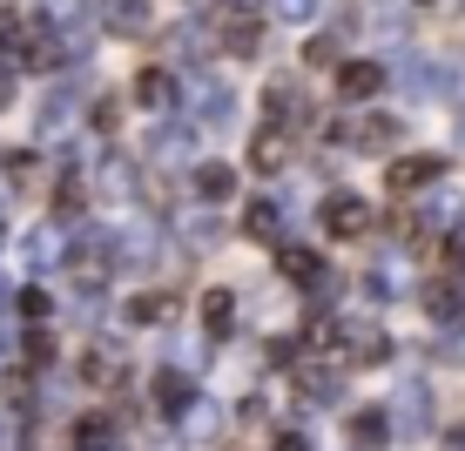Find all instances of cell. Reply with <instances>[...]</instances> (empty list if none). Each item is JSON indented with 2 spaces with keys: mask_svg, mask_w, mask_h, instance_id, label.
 Masks as SVG:
<instances>
[{
  "mask_svg": "<svg viewBox=\"0 0 465 451\" xmlns=\"http://www.w3.org/2000/svg\"><path fill=\"white\" fill-rule=\"evenodd\" d=\"M439 175H445V155H398L384 182H391V196H419V189L439 182Z\"/></svg>",
  "mask_w": 465,
  "mask_h": 451,
  "instance_id": "cell-1",
  "label": "cell"
},
{
  "mask_svg": "<svg viewBox=\"0 0 465 451\" xmlns=\"http://www.w3.org/2000/svg\"><path fill=\"white\" fill-rule=\"evenodd\" d=\"M324 236H371V202H358V196H331L324 202Z\"/></svg>",
  "mask_w": 465,
  "mask_h": 451,
  "instance_id": "cell-2",
  "label": "cell"
},
{
  "mask_svg": "<svg viewBox=\"0 0 465 451\" xmlns=\"http://www.w3.org/2000/svg\"><path fill=\"white\" fill-rule=\"evenodd\" d=\"M378 88H384L378 61H344V68H338V94H344V102H371Z\"/></svg>",
  "mask_w": 465,
  "mask_h": 451,
  "instance_id": "cell-3",
  "label": "cell"
},
{
  "mask_svg": "<svg viewBox=\"0 0 465 451\" xmlns=\"http://www.w3.org/2000/svg\"><path fill=\"white\" fill-rule=\"evenodd\" d=\"M283 162H291V135H283V128H263V135L250 142V169L256 175H277Z\"/></svg>",
  "mask_w": 465,
  "mask_h": 451,
  "instance_id": "cell-4",
  "label": "cell"
},
{
  "mask_svg": "<svg viewBox=\"0 0 465 451\" xmlns=\"http://www.w3.org/2000/svg\"><path fill=\"white\" fill-rule=\"evenodd\" d=\"M391 142H398V122H384V115H371L358 128V149H391Z\"/></svg>",
  "mask_w": 465,
  "mask_h": 451,
  "instance_id": "cell-5",
  "label": "cell"
},
{
  "mask_svg": "<svg viewBox=\"0 0 465 451\" xmlns=\"http://www.w3.org/2000/svg\"><path fill=\"white\" fill-rule=\"evenodd\" d=\"M230 317H236V303H230V289H216L210 303H203V324L210 330H230Z\"/></svg>",
  "mask_w": 465,
  "mask_h": 451,
  "instance_id": "cell-6",
  "label": "cell"
},
{
  "mask_svg": "<svg viewBox=\"0 0 465 451\" xmlns=\"http://www.w3.org/2000/svg\"><path fill=\"white\" fill-rule=\"evenodd\" d=\"M283 277H291V283H311V277H317V256H311V250H283Z\"/></svg>",
  "mask_w": 465,
  "mask_h": 451,
  "instance_id": "cell-7",
  "label": "cell"
},
{
  "mask_svg": "<svg viewBox=\"0 0 465 451\" xmlns=\"http://www.w3.org/2000/svg\"><path fill=\"white\" fill-rule=\"evenodd\" d=\"M459 303H465V297H459V289H452V283H431V297H425V310H431V317H459Z\"/></svg>",
  "mask_w": 465,
  "mask_h": 451,
  "instance_id": "cell-8",
  "label": "cell"
},
{
  "mask_svg": "<svg viewBox=\"0 0 465 451\" xmlns=\"http://www.w3.org/2000/svg\"><path fill=\"white\" fill-rule=\"evenodd\" d=\"M196 189H203L210 202H223V196L236 189V175H230V169H203V175H196Z\"/></svg>",
  "mask_w": 465,
  "mask_h": 451,
  "instance_id": "cell-9",
  "label": "cell"
},
{
  "mask_svg": "<svg viewBox=\"0 0 465 451\" xmlns=\"http://www.w3.org/2000/svg\"><path fill=\"white\" fill-rule=\"evenodd\" d=\"M243 230L256 236V243H263V236H270V230H277V209H270V202H250V216H243Z\"/></svg>",
  "mask_w": 465,
  "mask_h": 451,
  "instance_id": "cell-10",
  "label": "cell"
},
{
  "mask_svg": "<svg viewBox=\"0 0 465 451\" xmlns=\"http://www.w3.org/2000/svg\"><path fill=\"white\" fill-rule=\"evenodd\" d=\"M128 317H135V324H155V317H169V297H135Z\"/></svg>",
  "mask_w": 465,
  "mask_h": 451,
  "instance_id": "cell-11",
  "label": "cell"
},
{
  "mask_svg": "<svg viewBox=\"0 0 465 451\" xmlns=\"http://www.w3.org/2000/svg\"><path fill=\"white\" fill-rule=\"evenodd\" d=\"M74 445H82V451L108 445V425H102V417H82V425H74Z\"/></svg>",
  "mask_w": 465,
  "mask_h": 451,
  "instance_id": "cell-12",
  "label": "cell"
},
{
  "mask_svg": "<svg viewBox=\"0 0 465 451\" xmlns=\"http://www.w3.org/2000/svg\"><path fill=\"white\" fill-rule=\"evenodd\" d=\"M189 405V384L183 377H163V411H183Z\"/></svg>",
  "mask_w": 465,
  "mask_h": 451,
  "instance_id": "cell-13",
  "label": "cell"
},
{
  "mask_svg": "<svg viewBox=\"0 0 465 451\" xmlns=\"http://www.w3.org/2000/svg\"><path fill=\"white\" fill-rule=\"evenodd\" d=\"M351 438H358V445H378V438H384V417H358V425H351Z\"/></svg>",
  "mask_w": 465,
  "mask_h": 451,
  "instance_id": "cell-14",
  "label": "cell"
},
{
  "mask_svg": "<svg viewBox=\"0 0 465 451\" xmlns=\"http://www.w3.org/2000/svg\"><path fill=\"white\" fill-rule=\"evenodd\" d=\"M135 94H142V102H163V94H169V82H163V74L149 68V74H142V88H135Z\"/></svg>",
  "mask_w": 465,
  "mask_h": 451,
  "instance_id": "cell-15",
  "label": "cell"
},
{
  "mask_svg": "<svg viewBox=\"0 0 465 451\" xmlns=\"http://www.w3.org/2000/svg\"><path fill=\"white\" fill-rule=\"evenodd\" d=\"M277 451H303V438H277Z\"/></svg>",
  "mask_w": 465,
  "mask_h": 451,
  "instance_id": "cell-16",
  "label": "cell"
},
{
  "mask_svg": "<svg viewBox=\"0 0 465 451\" xmlns=\"http://www.w3.org/2000/svg\"><path fill=\"white\" fill-rule=\"evenodd\" d=\"M452 445H459V451H465V425H459V431H452Z\"/></svg>",
  "mask_w": 465,
  "mask_h": 451,
  "instance_id": "cell-17",
  "label": "cell"
}]
</instances>
